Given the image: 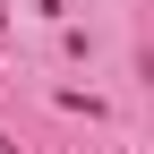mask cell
I'll return each mask as SVG.
<instances>
[{
	"instance_id": "cell-1",
	"label": "cell",
	"mask_w": 154,
	"mask_h": 154,
	"mask_svg": "<svg viewBox=\"0 0 154 154\" xmlns=\"http://www.w3.org/2000/svg\"><path fill=\"white\" fill-rule=\"evenodd\" d=\"M0 34H9V0H0Z\"/></svg>"
},
{
	"instance_id": "cell-2",
	"label": "cell",
	"mask_w": 154,
	"mask_h": 154,
	"mask_svg": "<svg viewBox=\"0 0 154 154\" xmlns=\"http://www.w3.org/2000/svg\"><path fill=\"white\" fill-rule=\"evenodd\" d=\"M0 154H17V146H9V137H0Z\"/></svg>"
}]
</instances>
